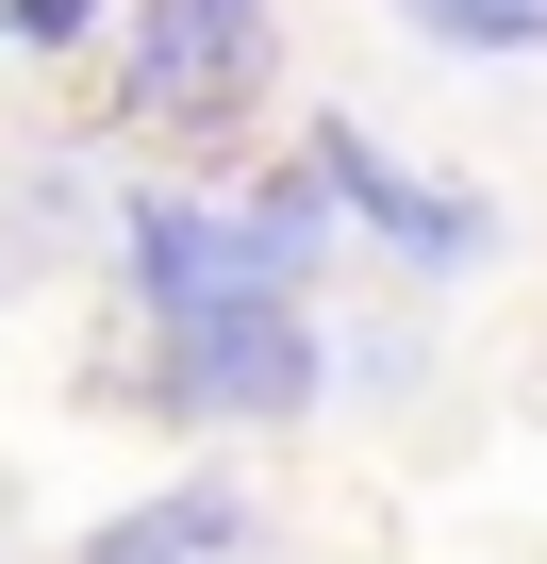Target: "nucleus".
<instances>
[{
    "label": "nucleus",
    "instance_id": "nucleus-1",
    "mask_svg": "<svg viewBox=\"0 0 547 564\" xmlns=\"http://www.w3.org/2000/svg\"><path fill=\"white\" fill-rule=\"evenodd\" d=\"M316 382H332V349H316L299 300H199V316H166V349H150V415H232V432L316 415Z\"/></svg>",
    "mask_w": 547,
    "mask_h": 564
},
{
    "label": "nucleus",
    "instance_id": "nucleus-2",
    "mask_svg": "<svg viewBox=\"0 0 547 564\" xmlns=\"http://www.w3.org/2000/svg\"><path fill=\"white\" fill-rule=\"evenodd\" d=\"M265 0H133V117L150 133H232L265 100Z\"/></svg>",
    "mask_w": 547,
    "mask_h": 564
},
{
    "label": "nucleus",
    "instance_id": "nucleus-3",
    "mask_svg": "<svg viewBox=\"0 0 547 564\" xmlns=\"http://www.w3.org/2000/svg\"><path fill=\"white\" fill-rule=\"evenodd\" d=\"M316 199H332V216H365V232H382L415 282H464V265L497 249V216H481L464 183H415V166H398L365 117H349V133H316Z\"/></svg>",
    "mask_w": 547,
    "mask_h": 564
},
{
    "label": "nucleus",
    "instance_id": "nucleus-4",
    "mask_svg": "<svg viewBox=\"0 0 547 564\" xmlns=\"http://www.w3.org/2000/svg\"><path fill=\"white\" fill-rule=\"evenodd\" d=\"M249 531H265V514H249L232 481H183V498H133V514H117L84 564H232Z\"/></svg>",
    "mask_w": 547,
    "mask_h": 564
},
{
    "label": "nucleus",
    "instance_id": "nucleus-5",
    "mask_svg": "<svg viewBox=\"0 0 547 564\" xmlns=\"http://www.w3.org/2000/svg\"><path fill=\"white\" fill-rule=\"evenodd\" d=\"M133 300H150V316L232 300V249H216V216H199V199H133Z\"/></svg>",
    "mask_w": 547,
    "mask_h": 564
},
{
    "label": "nucleus",
    "instance_id": "nucleus-6",
    "mask_svg": "<svg viewBox=\"0 0 547 564\" xmlns=\"http://www.w3.org/2000/svg\"><path fill=\"white\" fill-rule=\"evenodd\" d=\"M431 51H547V0H398Z\"/></svg>",
    "mask_w": 547,
    "mask_h": 564
},
{
    "label": "nucleus",
    "instance_id": "nucleus-7",
    "mask_svg": "<svg viewBox=\"0 0 547 564\" xmlns=\"http://www.w3.org/2000/svg\"><path fill=\"white\" fill-rule=\"evenodd\" d=\"M100 18H117V0H0V34H18V51H84Z\"/></svg>",
    "mask_w": 547,
    "mask_h": 564
}]
</instances>
